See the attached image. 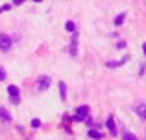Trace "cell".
<instances>
[{"label":"cell","mask_w":146,"mask_h":140,"mask_svg":"<svg viewBox=\"0 0 146 140\" xmlns=\"http://www.w3.org/2000/svg\"><path fill=\"white\" fill-rule=\"evenodd\" d=\"M126 59H128V57H124L122 61H109V63H107V66H109V68H117V66L124 65V63H126Z\"/></svg>","instance_id":"obj_10"},{"label":"cell","mask_w":146,"mask_h":140,"mask_svg":"<svg viewBox=\"0 0 146 140\" xmlns=\"http://www.w3.org/2000/svg\"><path fill=\"white\" fill-rule=\"evenodd\" d=\"M135 111H137V114H139V118H143V120H146V103H143V105H139V107H137Z\"/></svg>","instance_id":"obj_6"},{"label":"cell","mask_w":146,"mask_h":140,"mask_svg":"<svg viewBox=\"0 0 146 140\" xmlns=\"http://www.w3.org/2000/svg\"><path fill=\"white\" fill-rule=\"evenodd\" d=\"M143 50H144V54H146V44H143Z\"/></svg>","instance_id":"obj_17"},{"label":"cell","mask_w":146,"mask_h":140,"mask_svg":"<svg viewBox=\"0 0 146 140\" xmlns=\"http://www.w3.org/2000/svg\"><path fill=\"white\" fill-rule=\"evenodd\" d=\"M59 94H61V100H67V85H65V81L59 83Z\"/></svg>","instance_id":"obj_8"},{"label":"cell","mask_w":146,"mask_h":140,"mask_svg":"<svg viewBox=\"0 0 146 140\" xmlns=\"http://www.w3.org/2000/svg\"><path fill=\"white\" fill-rule=\"evenodd\" d=\"M0 118H2L4 122H11V116H9V112H7L4 107H0Z\"/></svg>","instance_id":"obj_7"},{"label":"cell","mask_w":146,"mask_h":140,"mask_svg":"<svg viewBox=\"0 0 146 140\" xmlns=\"http://www.w3.org/2000/svg\"><path fill=\"white\" fill-rule=\"evenodd\" d=\"M7 92H9V96H11V100H13V103H19V89L15 85H9L7 87Z\"/></svg>","instance_id":"obj_2"},{"label":"cell","mask_w":146,"mask_h":140,"mask_svg":"<svg viewBox=\"0 0 146 140\" xmlns=\"http://www.w3.org/2000/svg\"><path fill=\"white\" fill-rule=\"evenodd\" d=\"M32 127H33V129H39V127H41V120L33 118V120H32Z\"/></svg>","instance_id":"obj_14"},{"label":"cell","mask_w":146,"mask_h":140,"mask_svg":"<svg viewBox=\"0 0 146 140\" xmlns=\"http://www.w3.org/2000/svg\"><path fill=\"white\" fill-rule=\"evenodd\" d=\"M7 9H11V4H4V6L0 7V13H2V11H7Z\"/></svg>","instance_id":"obj_15"},{"label":"cell","mask_w":146,"mask_h":140,"mask_svg":"<svg viewBox=\"0 0 146 140\" xmlns=\"http://www.w3.org/2000/svg\"><path fill=\"white\" fill-rule=\"evenodd\" d=\"M107 129H109L111 135H117V122H115L113 116H109V118H107Z\"/></svg>","instance_id":"obj_3"},{"label":"cell","mask_w":146,"mask_h":140,"mask_svg":"<svg viewBox=\"0 0 146 140\" xmlns=\"http://www.w3.org/2000/svg\"><path fill=\"white\" fill-rule=\"evenodd\" d=\"M126 20V13H120L117 18H115V26H122V22Z\"/></svg>","instance_id":"obj_11"},{"label":"cell","mask_w":146,"mask_h":140,"mask_svg":"<svg viewBox=\"0 0 146 140\" xmlns=\"http://www.w3.org/2000/svg\"><path fill=\"white\" fill-rule=\"evenodd\" d=\"M4 78H6V72H4V70H0V81H2Z\"/></svg>","instance_id":"obj_16"},{"label":"cell","mask_w":146,"mask_h":140,"mask_svg":"<svg viewBox=\"0 0 146 140\" xmlns=\"http://www.w3.org/2000/svg\"><path fill=\"white\" fill-rule=\"evenodd\" d=\"M65 28H67L68 32H74V30H76V24H74V22H72V20H68V22H67V26H65Z\"/></svg>","instance_id":"obj_13"},{"label":"cell","mask_w":146,"mask_h":140,"mask_svg":"<svg viewBox=\"0 0 146 140\" xmlns=\"http://www.w3.org/2000/svg\"><path fill=\"white\" fill-rule=\"evenodd\" d=\"M70 55H78V37H72V46H70Z\"/></svg>","instance_id":"obj_5"},{"label":"cell","mask_w":146,"mask_h":140,"mask_svg":"<svg viewBox=\"0 0 146 140\" xmlns=\"http://www.w3.org/2000/svg\"><path fill=\"white\" fill-rule=\"evenodd\" d=\"M48 87H50V78H48V76L39 78V90H46Z\"/></svg>","instance_id":"obj_4"},{"label":"cell","mask_w":146,"mask_h":140,"mask_svg":"<svg viewBox=\"0 0 146 140\" xmlns=\"http://www.w3.org/2000/svg\"><path fill=\"white\" fill-rule=\"evenodd\" d=\"M124 140H137V137L133 133H129V131H126V133H124Z\"/></svg>","instance_id":"obj_12"},{"label":"cell","mask_w":146,"mask_h":140,"mask_svg":"<svg viewBox=\"0 0 146 140\" xmlns=\"http://www.w3.org/2000/svg\"><path fill=\"white\" fill-rule=\"evenodd\" d=\"M89 137L93 138V140H102V133H100V131H96V129H91V131H89Z\"/></svg>","instance_id":"obj_9"},{"label":"cell","mask_w":146,"mask_h":140,"mask_svg":"<svg viewBox=\"0 0 146 140\" xmlns=\"http://www.w3.org/2000/svg\"><path fill=\"white\" fill-rule=\"evenodd\" d=\"M11 48V37L6 35V33H0V50L7 52Z\"/></svg>","instance_id":"obj_1"}]
</instances>
